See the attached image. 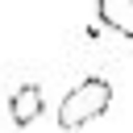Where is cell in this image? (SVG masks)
I'll return each instance as SVG.
<instances>
[{"mask_svg":"<svg viewBox=\"0 0 133 133\" xmlns=\"http://www.w3.org/2000/svg\"><path fill=\"white\" fill-rule=\"evenodd\" d=\"M108 104H112V83L100 79V75H87V79H79L58 100V129L62 133H79L83 125H91L96 116H104Z\"/></svg>","mask_w":133,"mask_h":133,"instance_id":"1","label":"cell"},{"mask_svg":"<svg viewBox=\"0 0 133 133\" xmlns=\"http://www.w3.org/2000/svg\"><path fill=\"white\" fill-rule=\"evenodd\" d=\"M8 116H12V125H17V129H29V125L42 116V87H37V83L17 87V91H12V100H8Z\"/></svg>","mask_w":133,"mask_h":133,"instance_id":"2","label":"cell"},{"mask_svg":"<svg viewBox=\"0 0 133 133\" xmlns=\"http://www.w3.org/2000/svg\"><path fill=\"white\" fill-rule=\"evenodd\" d=\"M96 17L104 29L133 42V0H96Z\"/></svg>","mask_w":133,"mask_h":133,"instance_id":"3","label":"cell"}]
</instances>
